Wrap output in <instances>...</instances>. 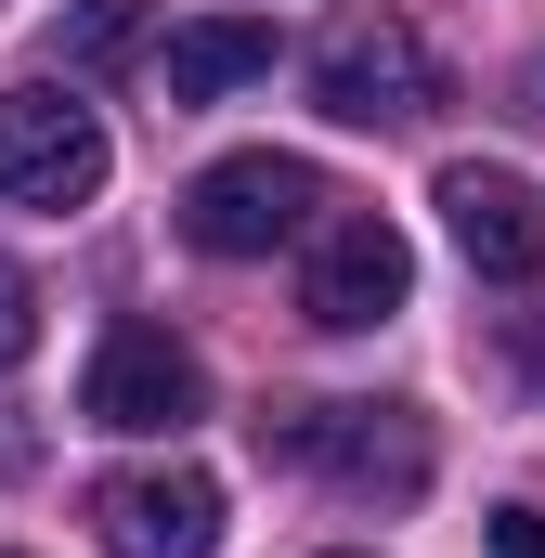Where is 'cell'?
Here are the masks:
<instances>
[{"instance_id": "cell-1", "label": "cell", "mask_w": 545, "mask_h": 558, "mask_svg": "<svg viewBox=\"0 0 545 558\" xmlns=\"http://www.w3.org/2000/svg\"><path fill=\"white\" fill-rule=\"evenodd\" d=\"M261 454L312 468L351 507H415L428 494V416L415 403H299V416H261Z\"/></svg>"}, {"instance_id": "cell-2", "label": "cell", "mask_w": 545, "mask_h": 558, "mask_svg": "<svg viewBox=\"0 0 545 558\" xmlns=\"http://www.w3.org/2000/svg\"><path fill=\"white\" fill-rule=\"evenodd\" d=\"M105 169H118V143H105V118H92L65 78L0 92V208L65 221V208H92V195H105Z\"/></svg>"}, {"instance_id": "cell-3", "label": "cell", "mask_w": 545, "mask_h": 558, "mask_svg": "<svg viewBox=\"0 0 545 558\" xmlns=\"http://www.w3.org/2000/svg\"><path fill=\"white\" fill-rule=\"evenodd\" d=\"M325 208H338V195H325V169L261 143V156L195 169V195H182V247H208V260H272V247H299Z\"/></svg>"}, {"instance_id": "cell-4", "label": "cell", "mask_w": 545, "mask_h": 558, "mask_svg": "<svg viewBox=\"0 0 545 558\" xmlns=\"http://www.w3.org/2000/svg\"><path fill=\"white\" fill-rule=\"evenodd\" d=\"M428 92H441V65L403 13H338L312 39V105L338 131H403V118H428Z\"/></svg>"}, {"instance_id": "cell-5", "label": "cell", "mask_w": 545, "mask_h": 558, "mask_svg": "<svg viewBox=\"0 0 545 558\" xmlns=\"http://www.w3.org/2000/svg\"><path fill=\"white\" fill-rule=\"evenodd\" d=\"M78 416L118 428V441H169V428L208 416V364L169 338V325H105L92 377H78Z\"/></svg>"}, {"instance_id": "cell-6", "label": "cell", "mask_w": 545, "mask_h": 558, "mask_svg": "<svg viewBox=\"0 0 545 558\" xmlns=\"http://www.w3.org/2000/svg\"><path fill=\"white\" fill-rule=\"evenodd\" d=\"M415 286V247L403 221H377V208H325L312 221V274H299V312L325 325V338H364V325H390Z\"/></svg>"}, {"instance_id": "cell-7", "label": "cell", "mask_w": 545, "mask_h": 558, "mask_svg": "<svg viewBox=\"0 0 545 558\" xmlns=\"http://www.w3.org/2000/svg\"><path fill=\"white\" fill-rule=\"evenodd\" d=\"M92 546L105 558H221V481L208 468H118V481H92Z\"/></svg>"}, {"instance_id": "cell-8", "label": "cell", "mask_w": 545, "mask_h": 558, "mask_svg": "<svg viewBox=\"0 0 545 558\" xmlns=\"http://www.w3.org/2000/svg\"><path fill=\"white\" fill-rule=\"evenodd\" d=\"M441 234L468 247V274H481V286H533V274H545V195L520 182V169L455 156V169H441Z\"/></svg>"}, {"instance_id": "cell-9", "label": "cell", "mask_w": 545, "mask_h": 558, "mask_svg": "<svg viewBox=\"0 0 545 558\" xmlns=\"http://www.w3.org/2000/svg\"><path fill=\"white\" fill-rule=\"evenodd\" d=\"M247 78H272V26L261 13H195V26L156 39V92H169V105H221V92H247Z\"/></svg>"}, {"instance_id": "cell-10", "label": "cell", "mask_w": 545, "mask_h": 558, "mask_svg": "<svg viewBox=\"0 0 545 558\" xmlns=\"http://www.w3.org/2000/svg\"><path fill=\"white\" fill-rule=\"evenodd\" d=\"M131 39H143V0H78V26H65L78 65H105V52H131Z\"/></svg>"}, {"instance_id": "cell-11", "label": "cell", "mask_w": 545, "mask_h": 558, "mask_svg": "<svg viewBox=\"0 0 545 558\" xmlns=\"http://www.w3.org/2000/svg\"><path fill=\"white\" fill-rule=\"evenodd\" d=\"M39 351V286H26V260H0V377Z\"/></svg>"}, {"instance_id": "cell-12", "label": "cell", "mask_w": 545, "mask_h": 558, "mask_svg": "<svg viewBox=\"0 0 545 558\" xmlns=\"http://www.w3.org/2000/svg\"><path fill=\"white\" fill-rule=\"evenodd\" d=\"M494 558H545V507H494Z\"/></svg>"}, {"instance_id": "cell-13", "label": "cell", "mask_w": 545, "mask_h": 558, "mask_svg": "<svg viewBox=\"0 0 545 558\" xmlns=\"http://www.w3.org/2000/svg\"><path fill=\"white\" fill-rule=\"evenodd\" d=\"M338 558H364V546H338Z\"/></svg>"}]
</instances>
